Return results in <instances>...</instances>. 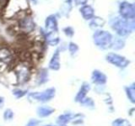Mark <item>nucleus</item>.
Instances as JSON below:
<instances>
[{"label": "nucleus", "instance_id": "nucleus-1", "mask_svg": "<svg viewBox=\"0 0 135 126\" xmlns=\"http://www.w3.org/2000/svg\"><path fill=\"white\" fill-rule=\"evenodd\" d=\"M112 28L121 37L130 35L135 29L134 19H125L123 18H116L112 23Z\"/></svg>", "mask_w": 135, "mask_h": 126}, {"label": "nucleus", "instance_id": "nucleus-2", "mask_svg": "<svg viewBox=\"0 0 135 126\" xmlns=\"http://www.w3.org/2000/svg\"><path fill=\"white\" fill-rule=\"evenodd\" d=\"M112 40L113 38L112 34L108 31L102 30V29H97L93 34V41L100 49L107 50L111 48Z\"/></svg>", "mask_w": 135, "mask_h": 126}, {"label": "nucleus", "instance_id": "nucleus-3", "mask_svg": "<svg viewBox=\"0 0 135 126\" xmlns=\"http://www.w3.org/2000/svg\"><path fill=\"white\" fill-rule=\"evenodd\" d=\"M56 96V89L50 87L41 92H33L28 93V100L31 103H47Z\"/></svg>", "mask_w": 135, "mask_h": 126}, {"label": "nucleus", "instance_id": "nucleus-4", "mask_svg": "<svg viewBox=\"0 0 135 126\" xmlns=\"http://www.w3.org/2000/svg\"><path fill=\"white\" fill-rule=\"evenodd\" d=\"M13 73L15 74L17 84H24L31 78V71L30 66L25 62H19L15 66Z\"/></svg>", "mask_w": 135, "mask_h": 126}, {"label": "nucleus", "instance_id": "nucleus-5", "mask_svg": "<svg viewBox=\"0 0 135 126\" xmlns=\"http://www.w3.org/2000/svg\"><path fill=\"white\" fill-rule=\"evenodd\" d=\"M105 61L108 63H110V64L115 66L120 69L126 68L130 64V61L128 59H127L123 56H121V55H118L113 52L105 55Z\"/></svg>", "mask_w": 135, "mask_h": 126}, {"label": "nucleus", "instance_id": "nucleus-6", "mask_svg": "<svg viewBox=\"0 0 135 126\" xmlns=\"http://www.w3.org/2000/svg\"><path fill=\"white\" fill-rule=\"evenodd\" d=\"M119 14L122 18L125 19H134L135 8L133 3L128 2H122L119 5Z\"/></svg>", "mask_w": 135, "mask_h": 126}, {"label": "nucleus", "instance_id": "nucleus-7", "mask_svg": "<svg viewBox=\"0 0 135 126\" xmlns=\"http://www.w3.org/2000/svg\"><path fill=\"white\" fill-rule=\"evenodd\" d=\"M19 25H20V29L22 30L24 34H28L30 32H32L36 27V24L34 23L33 19H31V17H30L28 15H25L20 19Z\"/></svg>", "mask_w": 135, "mask_h": 126}, {"label": "nucleus", "instance_id": "nucleus-8", "mask_svg": "<svg viewBox=\"0 0 135 126\" xmlns=\"http://www.w3.org/2000/svg\"><path fill=\"white\" fill-rule=\"evenodd\" d=\"M91 81L97 86H103L107 82V77L100 70H94L91 73Z\"/></svg>", "mask_w": 135, "mask_h": 126}, {"label": "nucleus", "instance_id": "nucleus-9", "mask_svg": "<svg viewBox=\"0 0 135 126\" xmlns=\"http://www.w3.org/2000/svg\"><path fill=\"white\" fill-rule=\"evenodd\" d=\"M90 83H88L86 82H84L82 83L81 87H80L79 90L78 91L77 94H76L75 98H74V101L76 103H80L81 101L87 97L88 92L90 91Z\"/></svg>", "mask_w": 135, "mask_h": 126}, {"label": "nucleus", "instance_id": "nucleus-10", "mask_svg": "<svg viewBox=\"0 0 135 126\" xmlns=\"http://www.w3.org/2000/svg\"><path fill=\"white\" fill-rule=\"evenodd\" d=\"M45 29L46 32H51V31H58V27H57V21L56 16L52 14L49 15L45 20Z\"/></svg>", "mask_w": 135, "mask_h": 126}, {"label": "nucleus", "instance_id": "nucleus-11", "mask_svg": "<svg viewBox=\"0 0 135 126\" xmlns=\"http://www.w3.org/2000/svg\"><path fill=\"white\" fill-rule=\"evenodd\" d=\"M49 69L52 71H58L61 67L60 64V50L57 49L53 53L52 58H51L49 65H48Z\"/></svg>", "mask_w": 135, "mask_h": 126}, {"label": "nucleus", "instance_id": "nucleus-12", "mask_svg": "<svg viewBox=\"0 0 135 126\" xmlns=\"http://www.w3.org/2000/svg\"><path fill=\"white\" fill-rule=\"evenodd\" d=\"M44 38L46 43L52 46L57 45L59 43V41H60L58 36V31H51V32L45 33Z\"/></svg>", "mask_w": 135, "mask_h": 126}, {"label": "nucleus", "instance_id": "nucleus-13", "mask_svg": "<svg viewBox=\"0 0 135 126\" xmlns=\"http://www.w3.org/2000/svg\"><path fill=\"white\" fill-rule=\"evenodd\" d=\"M55 112V109L48 105H41L36 109V114L39 118H46L52 115Z\"/></svg>", "mask_w": 135, "mask_h": 126}, {"label": "nucleus", "instance_id": "nucleus-14", "mask_svg": "<svg viewBox=\"0 0 135 126\" xmlns=\"http://www.w3.org/2000/svg\"><path fill=\"white\" fill-rule=\"evenodd\" d=\"M79 12L85 20H90L95 16V9L90 5H87V4L80 8Z\"/></svg>", "mask_w": 135, "mask_h": 126}, {"label": "nucleus", "instance_id": "nucleus-15", "mask_svg": "<svg viewBox=\"0 0 135 126\" xmlns=\"http://www.w3.org/2000/svg\"><path fill=\"white\" fill-rule=\"evenodd\" d=\"M13 61V54L8 47H0V61L8 64Z\"/></svg>", "mask_w": 135, "mask_h": 126}, {"label": "nucleus", "instance_id": "nucleus-16", "mask_svg": "<svg viewBox=\"0 0 135 126\" xmlns=\"http://www.w3.org/2000/svg\"><path fill=\"white\" fill-rule=\"evenodd\" d=\"M73 113H65L59 115L57 119V124L59 126H66L69 123L71 122L72 118H73Z\"/></svg>", "mask_w": 135, "mask_h": 126}, {"label": "nucleus", "instance_id": "nucleus-17", "mask_svg": "<svg viewBox=\"0 0 135 126\" xmlns=\"http://www.w3.org/2000/svg\"><path fill=\"white\" fill-rule=\"evenodd\" d=\"M36 80H37L38 85H42V84H45L46 82H47L49 80V73H48L47 69H46V68L41 69L39 73H38Z\"/></svg>", "mask_w": 135, "mask_h": 126}, {"label": "nucleus", "instance_id": "nucleus-18", "mask_svg": "<svg viewBox=\"0 0 135 126\" xmlns=\"http://www.w3.org/2000/svg\"><path fill=\"white\" fill-rule=\"evenodd\" d=\"M126 96L131 103H135V83L133 82L131 85L125 87Z\"/></svg>", "mask_w": 135, "mask_h": 126}, {"label": "nucleus", "instance_id": "nucleus-19", "mask_svg": "<svg viewBox=\"0 0 135 126\" xmlns=\"http://www.w3.org/2000/svg\"><path fill=\"white\" fill-rule=\"evenodd\" d=\"M90 27L92 29H99L104 26V24L105 23V21L104 19L100 18V17H95L94 16L93 18L90 19Z\"/></svg>", "mask_w": 135, "mask_h": 126}, {"label": "nucleus", "instance_id": "nucleus-20", "mask_svg": "<svg viewBox=\"0 0 135 126\" xmlns=\"http://www.w3.org/2000/svg\"><path fill=\"white\" fill-rule=\"evenodd\" d=\"M125 46V41L123 40L120 39V38H117L115 40H112L111 48L115 50H119L124 48Z\"/></svg>", "mask_w": 135, "mask_h": 126}, {"label": "nucleus", "instance_id": "nucleus-21", "mask_svg": "<svg viewBox=\"0 0 135 126\" xmlns=\"http://www.w3.org/2000/svg\"><path fill=\"white\" fill-rule=\"evenodd\" d=\"M112 126H132L130 121L123 118H118L114 121H112Z\"/></svg>", "mask_w": 135, "mask_h": 126}, {"label": "nucleus", "instance_id": "nucleus-22", "mask_svg": "<svg viewBox=\"0 0 135 126\" xmlns=\"http://www.w3.org/2000/svg\"><path fill=\"white\" fill-rule=\"evenodd\" d=\"M81 105H83V107H85L87 108L90 109H94L95 108V103L91 98H84L81 102L79 103Z\"/></svg>", "mask_w": 135, "mask_h": 126}, {"label": "nucleus", "instance_id": "nucleus-23", "mask_svg": "<svg viewBox=\"0 0 135 126\" xmlns=\"http://www.w3.org/2000/svg\"><path fill=\"white\" fill-rule=\"evenodd\" d=\"M12 93L16 98H23V97H25V95L28 94V91L24 90V89H20V88H15V89L13 90Z\"/></svg>", "mask_w": 135, "mask_h": 126}, {"label": "nucleus", "instance_id": "nucleus-24", "mask_svg": "<svg viewBox=\"0 0 135 126\" xmlns=\"http://www.w3.org/2000/svg\"><path fill=\"white\" fill-rule=\"evenodd\" d=\"M14 117H15V113H14V112H13L12 109H10V108H7L6 110L3 112L4 121H6V122L12 121L13 119H14Z\"/></svg>", "mask_w": 135, "mask_h": 126}, {"label": "nucleus", "instance_id": "nucleus-25", "mask_svg": "<svg viewBox=\"0 0 135 126\" xmlns=\"http://www.w3.org/2000/svg\"><path fill=\"white\" fill-rule=\"evenodd\" d=\"M84 122V115L80 114V113H77V114H74L73 118H72L70 123L74 124H81Z\"/></svg>", "mask_w": 135, "mask_h": 126}, {"label": "nucleus", "instance_id": "nucleus-26", "mask_svg": "<svg viewBox=\"0 0 135 126\" xmlns=\"http://www.w3.org/2000/svg\"><path fill=\"white\" fill-rule=\"evenodd\" d=\"M68 48H69V51L70 52L71 56H73L74 55L77 54V52L79 51V46L77 44L74 43V42H69Z\"/></svg>", "mask_w": 135, "mask_h": 126}, {"label": "nucleus", "instance_id": "nucleus-27", "mask_svg": "<svg viewBox=\"0 0 135 126\" xmlns=\"http://www.w3.org/2000/svg\"><path fill=\"white\" fill-rule=\"evenodd\" d=\"M63 32H64V34L68 37H72L74 35V29L70 26L65 27L63 29Z\"/></svg>", "mask_w": 135, "mask_h": 126}, {"label": "nucleus", "instance_id": "nucleus-28", "mask_svg": "<svg viewBox=\"0 0 135 126\" xmlns=\"http://www.w3.org/2000/svg\"><path fill=\"white\" fill-rule=\"evenodd\" d=\"M39 123H40L39 120H37L36 119H31L29 120V122L26 124L25 126H37Z\"/></svg>", "mask_w": 135, "mask_h": 126}, {"label": "nucleus", "instance_id": "nucleus-29", "mask_svg": "<svg viewBox=\"0 0 135 126\" xmlns=\"http://www.w3.org/2000/svg\"><path fill=\"white\" fill-rule=\"evenodd\" d=\"M8 68V64L5 62L0 61V73H3Z\"/></svg>", "mask_w": 135, "mask_h": 126}, {"label": "nucleus", "instance_id": "nucleus-30", "mask_svg": "<svg viewBox=\"0 0 135 126\" xmlns=\"http://www.w3.org/2000/svg\"><path fill=\"white\" fill-rule=\"evenodd\" d=\"M74 1L76 5H83L84 6L87 3L88 0H74Z\"/></svg>", "mask_w": 135, "mask_h": 126}, {"label": "nucleus", "instance_id": "nucleus-31", "mask_svg": "<svg viewBox=\"0 0 135 126\" xmlns=\"http://www.w3.org/2000/svg\"><path fill=\"white\" fill-rule=\"evenodd\" d=\"M3 105H4V98L0 96V109H2L3 108Z\"/></svg>", "mask_w": 135, "mask_h": 126}, {"label": "nucleus", "instance_id": "nucleus-32", "mask_svg": "<svg viewBox=\"0 0 135 126\" xmlns=\"http://www.w3.org/2000/svg\"><path fill=\"white\" fill-rule=\"evenodd\" d=\"M64 1H65V3L68 4V5L71 8V4H72V1H73V0H64Z\"/></svg>", "mask_w": 135, "mask_h": 126}, {"label": "nucleus", "instance_id": "nucleus-33", "mask_svg": "<svg viewBox=\"0 0 135 126\" xmlns=\"http://www.w3.org/2000/svg\"><path fill=\"white\" fill-rule=\"evenodd\" d=\"M45 126H53V125H51V124H48V125H45Z\"/></svg>", "mask_w": 135, "mask_h": 126}, {"label": "nucleus", "instance_id": "nucleus-34", "mask_svg": "<svg viewBox=\"0 0 135 126\" xmlns=\"http://www.w3.org/2000/svg\"><path fill=\"white\" fill-rule=\"evenodd\" d=\"M31 1H36V0H31Z\"/></svg>", "mask_w": 135, "mask_h": 126}]
</instances>
